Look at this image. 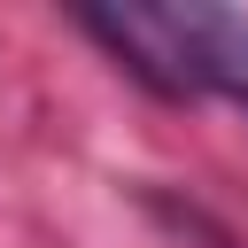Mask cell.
I'll list each match as a JSON object with an SVG mask.
<instances>
[{
    "label": "cell",
    "instance_id": "cell-2",
    "mask_svg": "<svg viewBox=\"0 0 248 248\" xmlns=\"http://www.w3.org/2000/svg\"><path fill=\"white\" fill-rule=\"evenodd\" d=\"M225 101H240V108H248V39H240V54H232V78H225Z\"/></svg>",
    "mask_w": 248,
    "mask_h": 248
},
{
    "label": "cell",
    "instance_id": "cell-1",
    "mask_svg": "<svg viewBox=\"0 0 248 248\" xmlns=\"http://www.w3.org/2000/svg\"><path fill=\"white\" fill-rule=\"evenodd\" d=\"M78 23L163 101L225 93L232 54L248 39V16L202 8V0H124V8H78Z\"/></svg>",
    "mask_w": 248,
    "mask_h": 248
}]
</instances>
